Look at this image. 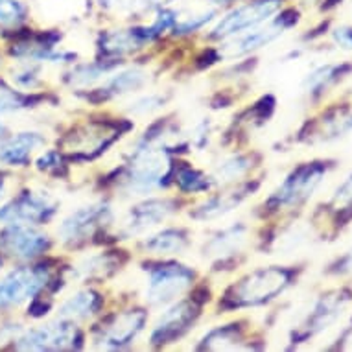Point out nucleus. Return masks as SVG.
<instances>
[{"mask_svg":"<svg viewBox=\"0 0 352 352\" xmlns=\"http://www.w3.org/2000/svg\"><path fill=\"white\" fill-rule=\"evenodd\" d=\"M170 159L166 151L151 144L137 148L126 168L124 188L131 194H148L162 185L166 177Z\"/></svg>","mask_w":352,"mask_h":352,"instance_id":"1","label":"nucleus"},{"mask_svg":"<svg viewBox=\"0 0 352 352\" xmlns=\"http://www.w3.org/2000/svg\"><path fill=\"white\" fill-rule=\"evenodd\" d=\"M288 283L289 275L284 270H277V267L256 270L232 286L227 295V300L231 302L232 308L264 305L267 300L275 299L278 294H283Z\"/></svg>","mask_w":352,"mask_h":352,"instance_id":"2","label":"nucleus"},{"mask_svg":"<svg viewBox=\"0 0 352 352\" xmlns=\"http://www.w3.org/2000/svg\"><path fill=\"white\" fill-rule=\"evenodd\" d=\"M48 284L45 267L21 266L0 278V310H13L34 300Z\"/></svg>","mask_w":352,"mask_h":352,"instance_id":"3","label":"nucleus"},{"mask_svg":"<svg viewBox=\"0 0 352 352\" xmlns=\"http://www.w3.org/2000/svg\"><path fill=\"white\" fill-rule=\"evenodd\" d=\"M192 280H194V272L185 266L168 264V266L153 267L146 280V302L155 308L172 305L190 288Z\"/></svg>","mask_w":352,"mask_h":352,"instance_id":"4","label":"nucleus"},{"mask_svg":"<svg viewBox=\"0 0 352 352\" xmlns=\"http://www.w3.org/2000/svg\"><path fill=\"white\" fill-rule=\"evenodd\" d=\"M58 210V201L47 192L28 190L0 207V223L43 226Z\"/></svg>","mask_w":352,"mask_h":352,"instance_id":"5","label":"nucleus"},{"mask_svg":"<svg viewBox=\"0 0 352 352\" xmlns=\"http://www.w3.org/2000/svg\"><path fill=\"white\" fill-rule=\"evenodd\" d=\"M283 6V0H254L240 8H234L223 19H219L210 30L212 39H229L245 30L267 23Z\"/></svg>","mask_w":352,"mask_h":352,"instance_id":"6","label":"nucleus"},{"mask_svg":"<svg viewBox=\"0 0 352 352\" xmlns=\"http://www.w3.org/2000/svg\"><path fill=\"white\" fill-rule=\"evenodd\" d=\"M78 330L72 321L58 318L50 323L24 330L17 338L19 351H65L72 349Z\"/></svg>","mask_w":352,"mask_h":352,"instance_id":"7","label":"nucleus"},{"mask_svg":"<svg viewBox=\"0 0 352 352\" xmlns=\"http://www.w3.org/2000/svg\"><path fill=\"white\" fill-rule=\"evenodd\" d=\"M50 245L45 232L26 223H8L0 231V251L17 260H34Z\"/></svg>","mask_w":352,"mask_h":352,"instance_id":"8","label":"nucleus"},{"mask_svg":"<svg viewBox=\"0 0 352 352\" xmlns=\"http://www.w3.org/2000/svg\"><path fill=\"white\" fill-rule=\"evenodd\" d=\"M111 218V208L107 203L98 201L76 208L58 227V236L61 242L74 245L87 238H91L98 227H102Z\"/></svg>","mask_w":352,"mask_h":352,"instance_id":"9","label":"nucleus"},{"mask_svg":"<svg viewBox=\"0 0 352 352\" xmlns=\"http://www.w3.org/2000/svg\"><path fill=\"white\" fill-rule=\"evenodd\" d=\"M146 323V314L140 310L116 314L102 327L96 343L102 349H122L137 340Z\"/></svg>","mask_w":352,"mask_h":352,"instance_id":"10","label":"nucleus"},{"mask_svg":"<svg viewBox=\"0 0 352 352\" xmlns=\"http://www.w3.org/2000/svg\"><path fill=\"white\" fill-rule=\"evenodd\" d=\"M173 210H175V205L170 199H148L144 203H139L126 214V218L122 221V232L127 236H133V234L150 231L170 218Z\"/></svg>","mask_w":352,"mask_h":352,"instance_id":"11","label":"nucleus"},{"mask_svg":"<svg viewBox=\"0 0 352 352\" xmlns=\"http://www.w3.org/2000/svg\"><path fill=\"white\" fill-rule=\"evenodd\" d=\"M196 316L197 308L192 300H181V302L175 300L172 305H168L151 330V343L162 345L166 341L179 338L188 329V324L194 323Z\"/></svg>","mask_w":352,"mask_h":352,"instance_id":"12","label":"nucleus"},{"mask_svg":"<svg viewBox=\"0 0 352 352\" xmlns=\"http://www.w3.org/2000/svg\"><path fill=\"white\" fill-rule=\"evenodd\" d=\"M286 24L277 21V23L260 24L251 30H245L242 34L232 35L227 39L223 45V56L227 58H240V56H248V54L258 50V48L266 47L272 41L284 34Z\"/></svg>","mask_w":352,"mask_h":352,"instance_id":"13","label":"nucleus"},{"mask_svg":"<svg viewBox=\"0 0 352 352\" xmlns=\"http://www.w3.org/2000/svg\"><path fill=\"white\" fill-rule=\"evenodd\" d=\"M321 177H323V168L321 166L308 164V166L297 168L288 179L280 185V188L275 192L273 201L277 203L278 207L280 205L288 207V205L300 203L316 190V186L319 185Z\"/></svg>","mask_w":352,"mask_h":352,"instance_id":"14","label":"nucleus"},{"mask_svg":"<svg viewBox=\"0 0 352 352\" xmlns=\"http://www.w3.org/2000/svg\"><path fill=\"white\" fill-rule=\"evenodd\" d=\"M41 146H45V137L35 131H23L12 137H2L0 162L6 166H26Z\"/></svg>","mask_w":352,"mask_h":352,"instance_id":"15","label":"nucleus"},{"mask_svg":"<svg viewBox=\"0 0 352 352\" xmlns=\"http://www.w3.org/2000/svg\"><path fill=\"white\" fill-rule=\"evenodd\" d=\"M102 306V297L94 289H78L59 305L58 318L80 323L96 316Z\"/></svg>","mask_w":352,"mask_h":352,"instance_id":"16","label":"nucleus"},{"mask_svg":"<svg viewBox=\"0 0 352 352\" xmlns=\"http://www.w3.org/2000/svg\"><path fill=\"white\" fill-rule=\"evenodd\" d=\"M150 76L140 67H131V69H122L115 74L107 76L102 93L104 96H122V94L137 93L148 83Z\"/></svg>","mask_w":352,"mask_h":352,"instance_id":"17","label":"nucleus"},{"mask_svg":"<svg viewBox=\"0 0 352 352\" xmlns=\"http://www.w3.org/2000/svg\"><path fill=\"white\" fill-rule=\"evenodd\" d=\"M248 238V231L242 226L227 227L223 231H219L216 236L208 240L205 245V254L212 256V258H226L229 254L238 253L243 248Z\"/></svg>","mask_w":352,"mask_h":352,"instance_id":"18","label":"nucleus"},{"mask_svg":"<svg viewBox=\"0 0 352 352\" xmlns=\"http://www.w3.org/2000/svg\"><path fill=\"white\" fill-rule=\"evenodd\" d=\"M188 245V236L181 229H164V231L151 234L142 242V248L151 254L168 256V254H179Z\"/></svg>","mask_w":352,"mask_h":352,"instance_id":"19","label":"nucleus"},{"mask_svg":"<svg viewBox=\"0 0 352 352\" xmlns=\"http://www.w3.org/2000/svg\"><path fill=\"white\" fill-rule=\"evenodd\" d=\"M115 135V131H107L104 126L85 127V129H81L70 137L72 139V151L85 153L89 157V153H96L109 144Z\"/></svg>","mask_w":352,"mask_h":352,"instance_id":"20","label":"nucleus"},{"mask_svg":"<svg viewBox=\"0 0 352 352\" xmlns=\"http://www.w3.org/2000/svg\"><path fill=\"white\" fill-rule=\"evenodd\" d=\"M251 168V159L248 155H240V153H232L216 162L212 170V183L216 185H227L232 181H238L242 175L249 172Z\"/></svg>","mask_w":352,"mask_h":352,"instance_id":"21","label":"nucleus"},{"mask_svg":"<svg viewBox=\"0 0 352 352\" xmlns=\"http://www.w3.org/2000/svg\"><path fill=\"white\" fill-rule=\"evenodd\" d=\"M115 258L107 253L91 254L81 258L72 270V277L78 280H85V278H102L107 277L115 272Z\"/></svg>","mask_w":352,"mask_h":352,"instance_id":"22","label":"nucleus"},{"mask_svg":"<svg viewBox=\"0 0 352 352\" xmlns=\"http://www.w3.org/2000/svg\"><path fill=\"white\" fill-rule=\"evenodd\" d=\"M245 196V190L229 192V194H219V196L210 197L201 208H197L194 218L197 219H214L223 216V214L231 212L232 208L238 207V203L242 201Z\"/></svg>","mask_w":352,"mask_h":352,"instance_id":"23","label":"nucleus"},{"mask_svg":"<svg viewBox=\"0 0 352 352\" xmlns=\"http://www.w3.org/2000/svg\"><path fill=\"white\" fill-rule=\"evenodd\" d=\"M164 102H166V96H162V94H140V96H137L126 105V111L131 116H150L159 109H162Z\"/></svg>","mask_w":352,"mask_h":352,"instance_id":"24","label":"nucleus"},{"mask_svg":"<svg viewBox=\"0 0 352 352\" xmlns=\"http://www.w3.org/2000/svg\"><path fill=\"white\" fill-rule=\"evenodd\" d=\"M23 61L24 63L19 65L17 70H13L12 81L19 89L32 91L41 85V72L37 69V61H30V59H23Z\"/></svg>","mask_w":352,"mask_h":352,"instance_id":"25","label":"nucleus"},{"mask_svg":"<svg viewBox=\"0 0 352 352\" xmlns=\"http://www.w3.org/2000/svg\"><path fill=\"white\" fill-rule=\"evenodd\" d=\"M175 183L183 192H205L208 190V186L212 181H208V177H205L203 173H199L197 170H192V168H181L177 177H175Z\"/></svg>","mask_w":352,"mask_h":352,"instance_id":"26","label":"nucleus"},{"mask_svg":"<svg viewBox=\"0 0 352 352\" xmlns=\"http://www.w3.org/2000/svg\"><path fill=\"white\" fill-rule=\"evenodd\" d=\"M105 70H107V65H81V67H76L70 74V83L78 87H87L93 85L98 80L105 78Z\"/></svg>","mask_w":352,"mask_h":352,"instance_id":"27","label":"nucleus"},{"mask_svg":"<svg viewBox=\"0 0 352 352\" xmlns=\"http://www.w3.org/2000/svg\"><path fill=\"white\" fill-rule=\"evenodd\" d=\"M26 107V100L21 93L0 83V115H10Z\"/></svg>","mask_w":352,"mask_h":352,"instance_id":"28","label":"nucleus"},{"mask_svg":"<svg viewBox=\"0 0 352 352\" xmlns=\"http://www.w3.org/2000/svg\"><path fill=\"white\" fill-rule=\"evenodd\" d=\"M26 10L19 0H0V24L13 26L24 21Z\"/></svg>","mask_w":352,"mask_h":352,"instance_id":"29","label":"nucleus"},{"mask_svg":"<svg viewBox=\"0 0 352 352\" xmlns=\"http://www.w3.org/2000/svg\"><path fill=\"white\" fill-rule=\"evenodd\" d=\"M207 349H212V351H219V349H229V341H231L234 349H238V341H240V336L238 332H232L229 329H219L210 332V336L207 338Z\"/></svg>","mask_w":352,"mask_h":352,"instance_id":"30","label":"nucleus"},{"mask_svg":"<svg viewBox=\"0 0 352 352\" xmlns=\"http://www.w3.org/2000/svg\"><path fill=\"white\" fill-rule=\"evenodd\" d=\"M332 76H334V69H332V67H323V69H318L316 72H312V74L308 76V80H306V87H308V89H321V87L329 83Z\"/></svg>","mask_w":352,"mask_h":352,"instance_id":"31","label":"nucleus"},{"mask_svg":"<svg viewBox=\"0 0 352 352\" xmlns=\"http://www.w3.org/2000/svg\"><path fill=\"white\" fill-rule=\"evenodd\" d=\"M37 166L41 170H45V172H54V170H58L61 166V155H59L58 151H47V153H43L39 157Z\"/></svg>","mask_w":352,"mask_h":352,"instance_id":"32","label":"nucleus"},{"mask_svg":"<svg viewBox=\"0 0 352 352\" xmlns=\"http://www.w3.org/2000/svg\"><path fill=\"white\" fill-rule=\"evenodd\" d=\"M336 201L352 205V175L338 188V192H336Z\"/></svg>","mask_w":352,"mask_h":352,"instance_id":"33","label":"nucleus"},{"mask_svg":"<svg viewBox=\"0 0 352 352\" xmlns=\"http://www.w3.org/2000/svg\"><path fill=\"white\" fill-rule=\"evenodd\" d=\"M340 34H336V39L340 45H345V47H352V32L349 30H338Z\"/></svg>","mask_w":352,"mask_h":352,"instance_id":"34","label":"nucleus"},{"mask_svg":"<svg viewBox=\"0 0 352 352\" xmlns=\"http://www.w3.org/2000/svg\"><path fill=\"white\" fill-rule=\"evenodd\" d=\"M343 267H345L346 272H352V251L351 254L345 258V262H343Z\"/></svg>","mask_w":352,"mask_h":352,"instance_id":"35","label":"nucleus"},{"mask_svg":"<svg viewBox=\"0 0 352 352\" xmlns=\"http://www.w3.org/2000/svg\"><path fill=\"white\" fill-rule=\"evenodd\" d=\"M4 133H6V124H4V122L0 120V139L4 137Z\"/></svg>","mask_w":352,"mask_h":352,"instance_id":"36","label":"nucleus"},{"mask_svg":"<svg viewBox=\"0 0 352 352\" xmlns=\"http://www.w3.org/2000/svg\"><path fill=\"white\" fill-rule=\"evenodd\" d=\"M212 4H231V2H234V0H210Z\"/></svg>","mask_w":352,"mask_h":352,"instance_id":"37","label":"nucleus"},{"mask_svg":"<svg viewBox=\"0 0 352 352\" xmlns=\"http://www.w3.org/2000/svg\"><path fill=\"white\" fill-rule=\"evenodd\" d=\"M4 196V185H2V181H0V199Z\"/></svg>","mask_w":352,"mask_h":352,"instance_id":"38","label":"nucleus"},{"mask_svg":"<svg viewBox=\"0 0 352 352\" xmlns=\"http://www.w3.org/2000/svg\"><path fill=\"white\" fill-rule=\"evenodd\" d=\"M0 272H2V256H0Z\"/></svg>","mask_w":352,"mask_h":352,"instance_id":"39","label":"nucleus"}]
</instances>
